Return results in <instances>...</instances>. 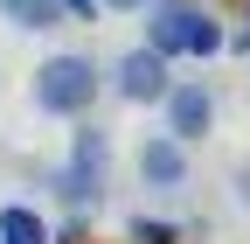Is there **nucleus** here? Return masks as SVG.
<instances>
[{
    "label": "nucleus",
    "mask_w": 250,
    "mask_h": 244,
    "mask_svg": "<svg viewBox=\"0 0 250 244\" xmlns=\"http://www.w3.org/2000/svg\"><path fill=\"white\" fill-rule=\"evenodd\" d=\"M98 91H104V70L90 63V56L56 49V56H42V63H35L28 98H35V112H49V119H83L90 105H98Z\"/></svg>",
    "instance_id": "obj_1"
},
{
    "label": "nucleus",
    "mask_w": 250,
    "mask_h": 244,
    "mask_svg": "<svg viewBox=\"0 0 250 244\" xmlns=\"http://www.w3.org/2000/svg\"><path fill=\"white\" fill-rule=\"evenodd\" d=\"M223 35L229 28L215 21L208 7H195V0H188V7H153V21H146V49L153 56H167V63H181V56H223Z\"/></svg>",
    "instance_id": "obj_2"
},
{
    "label": "nucleus",
    "mask_w": 250,
    "mask_h": 244,
    "mask_svg": "<svg viewBox=\"0 0 250 244\" xmlns=\"http://www.w3.org/2000/svg\"><path fill=\"white\" fill-rule=\"evenodd\" d=\"M160 119H167L160 133H174L181 146L208 140V133H215V91H208L202 77H174V84H167V98H160Z\"/></svg>",
    "instance_id": "obj_3"
},
{
    "label": "nucleus",
    "mask_w": 250,
    "mask_h": 244,
    "mask_svg": "<svg viewBox=\"0 0 250 244\" xmlns=\"http://www.w3.org/2000/svg\"><path fill=\"white\" fill-rule=\"evenodd\" d=\"M167 84H174V63H167V56H153L146 42H139V49H125L118 63H111V91H118L125 105H160V98H167Z\"/></svg>",
    "instance_id": "obj_4"
},
{
    "label": "nucleus",
    "mask_w": 250,
    "mask_h": 244,
    "mask_svg": "<svg viewBox=\"0 0 250 244\" xmlns=\"http://www.w3.org/2000/svg\"><path fill=\"white\" fill-rule=\"evenodd\" d=\"M132 168H139V189H153V195H181L188 189V146L174 133H146Z\"/></svg>",
    "instance_id": "obj_5"
},
{
    "label": "nucleus",
    "mask_w": 250,
    "mask_h": 244,
    "mask_svg": "<svg viewBox=\"0 0 250 244\" xmlns=\"http://www.w3.org/2000/svg\"><path fill=\"white\" fill-rule=\"evenodd\" d=\"M49 195H56V202H70L77 217H83V209H98V202H104V174H98V168H77V161H62V168L49 174Z\"/></svg>",
    "instance_id": "obj_6"
},
{
    "label": "nucleus",
    "mask_w": 250,
    "mask_h": 244,
    "mask_svg": "<svg viewBox=\"0 0 250 244\" xmlns=\"http://www.w3.org/2000/svg\"><path fill=\"white\" fill-rule=\"evenodd\" d=\"M0 244H49V217L35 202H7L0 209Z\"/></svg>",
    "instance_id": "obj_7"
},
{
    "label": "nucleus",
    "mask_w": 250,
    "mask_h": 244,
    "mask_svg": "<svg viewBox=\"0 0 250 244\" xmlns=\"http://www.w3.org/2000/svg\"><path fill=\"white\" fill-rule=\"evenodd\" d=\"M70 161H77V168H98V174L111 168V133H104V126H98V119H90V112L77 119V140H70Z\"/></svg>",
    "instance_id": "obj_8"
},
{
    "label": "nucleus",
    "mask_w": 250,
    "mask_h": 244,
    "mask_svg": "<svg viewBox=\"0 0 250 244\" xmlns=\"http://www.w3.org/2000/svg\"><path fill=\"white\" fill-rule=\"evenodd\" d=\"M0 14H7L14 28H28V35H49V28L70 21V14H62V0H7Z\"/></svg>",
    "instance_id": "obj_9"
},
{
    "label": "nucleus",
    "mask_w": 250,
    "mask_h": 244,
    "mask_svg": "<svg viewBox=\"0 0 250 244\" xmlns=\"http://www.w3.org/2000/svg\"><path fill=\"white\" fill-rule=\"evenodd\" d=\"M125 237H132V244H181V230L160 223V217H132V223H125Z\"/></svg>",
    "instance_id": "obj_10"
},
{
    "label": "nucleus",
    "mask_w": 250,
    "mask_h": 244,
    "mask_svg": "<svg viewBox=\"0 0 250 244\" xmlns=\"http://www.w3.org/2000/svg\"><path fill=\"white\" fill-rule=\"evenodd\" d=\"M229 189H236V202L250 209V161H236V168H229Z\"/></svg>",
    "instance_id": "obj_11"
},
{
    "label": "nucleus",
    "mask_w": 250,
    "mask_h": 244,
    "mask_svg": "<svg viewBox=\"0 0 250 244\" xmlns=\"http://www.w3.org/2000/svg\"><path fill=\"white\" fill-rule=\"evenodd\" d=\"M62 14L70 21H98V0H62Z\"/></svg>",
    "instance_id": "obj_12"
},
{
    "label": "nucleus",
    "mask_w": 250,
    "mask_h": 244,
    "mask_svg": "<svg viewBox=\"0 0 250 244\" xmlns=\"http://www.w3.org/2000/svg\"><path fill=\"white\" fill-rule=\"evenodd\" d=\"M223 49H236V56H250V21H243V28H229V35H223Z\"/></svg>",
    "instance_id": "obj_13"
},
{
    "label": "nucleus",
    "mask_w": 250,
    "mask_h": 244,
    "mask_svg": "<svg viewBox=\"0 0 250 244\" xmlns=\"http://www.w3.org/2000/svg\"><path fill=\"white\" fill-rule=\"evenodd\" d=\"M98 7H146V0H98Z\"/></svg>",
    "instance_id": "obj_14"
},
{
    "label": "nucleus",
    "mask_w": 250,
    "mask_h": 244,
    "mask_svg": "<svg viewBox=\"0 0 250 244\" xmlns=\"http://www.w3.org/2000/svg\"><path fill=\"white\" fill-rule=\"evenodd\" d=\"M160 7H188V0H160Z\"/></svg>",
    "instance_id": "obj_15"
},
{
    "label": "nucleus",
    "mask_w": 250,
    "mask_h": 244,
    "mask_svg": "<svg viewBox=\"0 0 250 244\" xmlns=\"http://www.w3.org/2000/svg\"><path fill=\"white\" fill-rule=\"evenodd\" d=\"M0 7H7V0H0Z\"/></svg>",
    "instance_id": "obj_16"
}]
</instances>
